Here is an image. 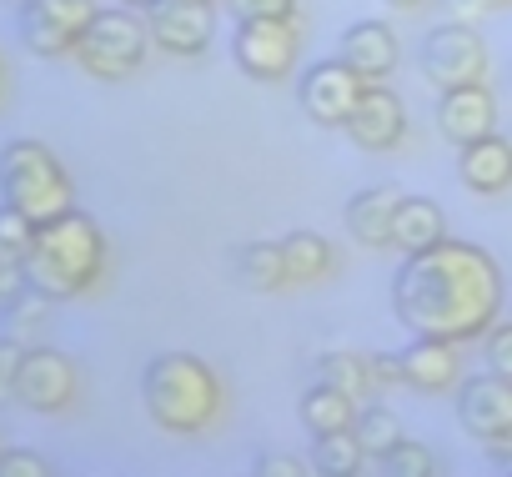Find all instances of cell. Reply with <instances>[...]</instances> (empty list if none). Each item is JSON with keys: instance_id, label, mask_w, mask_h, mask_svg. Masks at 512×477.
<instances>
[{"instance_id": "obj_14", "label": "cell", "mask_w": 512, "mask_h": 477, "mask_svg": "<svg viewBox=\"0 0 512 477\" xmlns=\"http://www.w3.org/2000/svg\"><path fill=\"white\" fill-rule=\"evenodd\" d=\"M437 131L452 146H467L477 136L497 131V96L487 91V81H467L452 91H437Z\"/></svg>"}, {"instance_id": "obj_3", "label": "cell", "mask_w": 512, "mask_h": 477, "mask_svg": "<svg viewBox=\"0 0 512 477\" xmlns=\"http://www.w3.org/2000/svg\"><path fill=\"white\" fill-rule=\"evenodd\" d=\"M141 402H146V417L161 427V432H176V437H196L206 432L216 417H221V377L211 372L206 357L196 352H156L141 372Z\"/></svg>"}, {"instance_id": "obj_27", "label": "cell", "mask_w": 512, "mask_h": 477, "mask_svg": "<svg viewBox=\"0 0 512 477\" xmlns=\"http://www.w3.org/2000/svg\"><path fill=\"white\" fill-rule=\"evenodd\" d=\"M377 467H382L387 477H437V472H442L437 452H432L427 442H412V437H402Z\"/></svg>"}, {"instance_id": "obj_1", "label": "cell", "mask_w": 512, "mask_h": 477, "mask_svg": "<svg viewBox=\"0 0 512 477\" xmlns=\"http://www.w3.org/2000/svg\"><path fill=\"white\" fill-rule=\"evenodd\" d=\"M392 312L412 337L477 342L502 317V267L487 247L442 236L437 247L402 257L392 277Z\"/></svg>"}, {"instance_id": "obj_23", "label": "cell", "mask_w": 512, "mask_h": 477, "mask_svg": "<svg viewBox=\"0 0 512 477\" xmlns=\"http://www.w3.org/2000/svg\"><path fill=\"white\" fill-rule=\"evenodd\" d=\"M317 382H327V387H337V392H347V397L362 402L377 387V372H372V357L337 347V352H322L317 357Z\"/></svg>"}, {"instance_id": "obj_21", "label": "cell", "mask_w": 512, "mask_h": 477, "mask_svg": "<svg viewBox=\"0 0 512 477\" xmlns=\"http://www.w3.org/2000/svg\"><path fill=\"white\" fill-rule=\"evenodd\" d=\"M231 272H236V282L251 287V292H282V287H292L282 242H246V247H236Z\"/></svg>"}, {"instance_id": "obj_5", "label": "cell", "mask_w": 512, "mask_h": 477, "mask_svg": "<svg viewBox=\"0 0 512 477\" xmlns=\"http://www.w3.org/2000/svg\"><path fill=\"white\" fill-rule=\"evenodd\" d=\"M146 51H151V26L141 21V11L111 6V11H96V21L86 26L76 46V66L96 81H126L146 66Z\"/></svg>"}, {"instance_id": "obj_25", "label": "cell", "mask_w": 512, "mask_h": 477, "mask_svg": "<svg viewBox=\"0 0 512 477\" xmlns=\"http://www.w3.org/2000/svg\"><path fill=\"white\" fill-rule=\"evenodd\" d=\"M367 452L357 442V432H332V437H312V467L322 477H357L367 472Z\"/></svg>"}, {"instance_id": "obj_19", "label": "cell", "mask_w": 512, "mask_h": 477, "mask_svg": "<svg viewBox=\"0 0 512 477\" xmlns=\"http://www.w3.org/2000/svg\"><path fill=\"white\" fill-rule=\"evenodd\" d=\"M447 236V211L432 201V196H402L397 201V221H392V247L402 257L412 252H427Z\"/></svg>"}, {"instance_id": "obj_6", "label": "cell", "mask_w": 512, "mask_h": 477, "mask_svg": "<svg viewBox=\"0 0 512 477\" xmlns=\"http://www.w3.org/2000/svg\"><path fill=\"white\" fill-rule=\"evenodd\" d=\"M297 56H302V36H297V21H272V16H246L236 21L231 31V61L241 76L251 81H287L297 71Z\"/></svg>"}, {"instance_id": "obj_36", "label": "cell", "mask_w": 512, "mask_h": 477, "mask_svg": "<svg viewBox=\"0 0 512 477\" xmlns=\"http://www.w3.org/2000/svg\"><path fill=\"white\" fill-rule=\"evenodd\" d=\"M487 452H492V467L497 472H512V437L507 442H487Z\"/></svg>"}, {"instance_id": "obj_16", "label": "cell", "mask_w": 512, "mask_h": 477, "mask_svg": "<svg viewBox=\"0 0 512 477\" xmlns=\"http://www.w3.org/2000/svg\"><path fill=\"white\" fill-rule=\"evenodd\" d=\"M457 181L472 196H502L512 191V141L507 136H477L467 146H457Z\"/></svg>"}, {"instance_id": "obj_18", "label": "cell", "mask_w": 512, "mask_h": 477, "mask_svg": "<svg viewBox=\"0 0 512 477\" xmlns=\"http://www.w3.org/2000/svg\"><path fill=\"white\" fill-rule=\"evenodd\" d=\"M397 201H402V191L397 186H367V191H357L352 201H347V231L357 236L362 247H372V252H382V247H392V221H397Z\"/></svg>"}, {"instance_id": "obj_10", "label": "cell", "mask_w": 512, "mask_h": 477, "mask_svg": "<svg viewBox=\"0 0 512 477\" xmlns=\"http://www.w3.org/2000/svg\"><path fill=\"white\" fill-rule=\"evenodd\" d=\"M362 91H367V81H362L342 56H332V61H317V66L302 71V81H297V106H302L307 121H317V126H327V131H342L347 116L357 111Z\"/></svg>"}, {"instance_id": "obj_20", "label": "cell", "mask_w": 512, "mask_h": 477, "mask_svg": "<svg viewBox=\"0 0 512 477\" xmlns=\"http://www.w3.org/2000/svg\"><path fill=\"white\" fill-rule=\"evenodd\" d=\"M357 412H362L357 397H347V392H337V387H327V382H312V387L302 392V407H297V417H302V427H307L312 437L352 432Z\"/></svg>"}, {"instance_id": "obj_12", "label": "cell", "mask_w": 512, "mask_h": 477, "mask_svg": "<svg viewBox=\"0 0 512 477\" xmlns=\"http://www.w3.org/2000/svg\"><path fill=\"white\" fill-rule=\"evenodd\" d=\"M151 26V46L181 61L206 56L211 36H216V16H211V0H156L146 11Z\"/></svg>"}, {"instance_id": "obj_4", "label": "cell", "mask_w": 512, "mask_h": 477, "mask_svg": "<svg viewBox=\"0 0 512 477\" xmlns=\"http://www.w3.org/2000/svg\"><path fill=\"white\" fill-rule=\"evenodd\" d=\"M0 201L41 226V221L76 206V186H71V176H66V166L56 161L51 146L16 136V141L0 146Z\"/></svg>"}, {"instance_id": "obj_7", "label": "cell", "mask_w": 512, "mask_h": 477, "mask_svg": "<svg viewBox=\"0 0 512 477\" xmlns=\"http://www.w3.org/2000/svg\"><path fill=\"white\" fill-rule=\"evenodd\" d=\"M417 66H422L432 91H452L467 81H487V46L472 31V21H442L422 36Z\"/></svg>"}, {"instance_id": "obj_24", "label": "cell", "mask_w": 512, "mask_h": 477, "mask_svg": "<svg viewBox=\"0 0 512 477\" xmlns=\"http://www.w3.org/2000/svg\"><path fill=\"white\" fill-rule=\"evenodd\" d=\"M51 297L46 292H36V287H21L16 297H6L0 302V332L6 337H16V342H31L41 327H46V317H51Z\"/></svg>"}, {"instance_id": "obj_2", "label": "cell", "mask_w": 512, "mask_h": 477, "mask_svg": "<svg viewBox=\"0 0 512 477\" xmlns=\"http://www.w3.org/2000/svg\"><path fill=\"white\" fill-rule=\"evenodd\" d=\"M21 267H26V287L46 292L51 302L86 297L106 272V231L96 226V216L71 206V211L36 226Z\"/></svg>"}, {"instance_id": "obj_37", "label": "cell", "mask_w": 512, "mask_h": 477, "mask_svg": "<svg viewBox=\"0 0 512 477\" xmlns=\"http://www.w3.org/2000/svg\"><path fill=\"white\" fill-rule=\"evenodd\" d=\"M382 6H387V11H397V16H412V11H422V6H427V0H382Z\"/></svg>"}, {"instance_id": "obj_33", "label": "cell", "mask_w": 512, "mask_h": 477, "mask_svg": "<svg viewBox=\"0 0 512 477\" xmlns=\"http://www.w3.org/2000/svg\"><path fill=\"white\" fill-rule=\"evenodd\" d=\"M452 21H487V16H507L512 0H442Z\"/></svg>"}, {"instance_id": "obj_39", "label": "cell", "mask_w": 512, "mask_h": 477, "mask_svg": "<svg viewBox=\"0 0 512 477\" xmlns=\"http://www.w3.org/2000/svg\"><path fill=\"white\" fill-rule=\"evenodd\" d=\"M116 6H131V11H141V16H146V11L156 6V0H116Z\"/></svg>"}, {"instance_id": "obj_17", "label": "cell", "mask_w": 512, "mask_h": 477, "mask_svg": "<svg viewBox=\"0 0 512 477\" xmlns=\"http://www.w3.org/2000/svg\"><path fill=\"white\" fill-rule=\"evenodd\" d=\"M402 382L412 392H452L462 382V357H457V342H442V337H412L402 347Z\"/></svg>"}, {"instance_id": "obj_31", "label": "cell", "mask_w": 512, "mask_h": 477, "mask_svg": "<svg viewBox=\"0 0 512 477\" xmlns=\"http://www.w3.org/2000/svg\"><path fill=\"white\" fill-rule=\"evenodd\" d=\"M26 342L16 337H0V402H16V372H21Z\"/></svg>"}, {"instance_id": "obj_9", "label": "cell", "mask_w": 512, "mask_h": 477, "mask_svg": "<svg viewBox=\"0 0 512 477\" xmlns=\"http://www.w3.org/2000/svg\"><path fill=\"white\" fill-rule=\"evenodd\" d=\"M452 402H457V427L472 437V442H507L512 437V377L502 372H477V377H462L452 387Z\"/></svg>"}, {"instance_id": "obj_38", "label": "cell", "mask_w": 512, "mask_h": 477, "mask_svg": "<svg viewBox=\"0 0 512 477\" xmlns=\"http://www.w3.org/2000/svg\"><path fill=\"white\" fill-rule=\"evenodd\" d=\"M6 91H11V71H6V56H0V101H6Z\"/></svg>"}, {"instance_id": "obj_30", "label": "cell", "mask_w": 512, "mask_h": 477, "mask_svg": "<svg viewBox=\"0 0 512 477\" xmlns=\"http://www.w3.org/2000/svg\"><path fill=\"white\" fill-rule=\"evenodd\" d=\"M482 362L502 377H512V322H497L487 337H482Z\"/></svg>"}, {"instance_id": "obj_15", "label": "cell", "mask_w": 512, "mask_h": 477, "mask_svg": "<svg viewBox=\"0 0 512 477\" xmlns=\"http://www.w3.org/2000/svg\"><path fill=\"white\" fill-rule=\"evenodd\" d=\"M337 56H342L362 81H387V76L397 71V61H402L397 31H392L387 21H352V26L342 31V41H337Z\"/></svg>"}, {"instance_id": "obj_35", "label": "cell", "mask_w": 512, "mask_h": 477, "mask_svg": "<svg viewBox=\"0 0 512 477\" xmlns=\"http://www.w3.org/2000/svg\"><path fill=\"white\" fill-rule=\"evenodd\" d=\"M377 382H402V352H372Z\"/></svg>"}, {"instance_id": "obj_26", "label": "cell", "mask_w": 512, "mask_h": 477, "mask_svg": "<svg viewBox=\"0 0 512 477\" xmlns=\"http://www.w3.org/2000/svg\"><path fill=\"white\" fill-rule=\"evenodd\" d=\"M352 432H357V442H362V452H367L372 462H382V457L402 442V422H397L392 407H362L357 422H352Z\"/></svg>"}, {"instance_id": "obj_32", "label": "cell", "mask_w": 512, "mask_h": 477, "mask_svg": "<svg viewBox=\"0 0 512 477\" xmlns=\"http://www.w3.org/2000/svg\"><path fill=\"white\" fill-rule=\"evenodd\" d=\"M236 21L246 16H272V21H297V0H226Z\"/></svg>"}, {"instance_id": "obj_13", "label": "cell", "mask_w": 512, "mask_h": 477, "mask_svg": "<svg viewBox=\"0 0 512 477\" xmlns=\"http://www.w3.org/2000/svg\"><path fill=\"white\" fill-rule=\"evenodd\" d=\"M342 131L362 151H397L407 141V106L387 81H367V91H362V101H357V111L347 116Z\"/></svg>"}, {"instance_id": "obj_34", "label": "cell", "mask_w": 512, "mask_h": 477, "mask_svg": "<svg viewBox=\"0 0 512 477\" xmlns=\"http://www.w3.org/2000/svg\"><path fill=\"white\" fill-rule=\"evenodd\" d=\"M317 467L312 462H297V457H262L256 462V477H312Z\"/></svg>"}, {"instance_id": "obj_8", "label": "cell", "mask_w": 512, "mask_h": 477, "mask_svg": "<svg viewBox=\"0 0 512 477\" xmlns=\"http://www.w3.org/2000/svg\"><path fill=\"white\" fill-rule=\"evenodd\" d=\"M96 0H21V46L41 61H61V56H76L86 26L96 21Z\"/></svg>"}, {"instance_id": "obj_29", "label": "cell", "mask_w": 512, "mask_h": 477, "mask_svg": "<svg viewBox=\"0 0 512 477\" xmlns=\"http://www.w3.org/2000/svg\"><path fill=\"white\" fill-rule=\"evenodd\" d=\"M0 477H51V462L31 447H0Z\"/></svg>"}, {"instance_id": "obj_22", "label": "cell", "mask_w": 512, "mask_h": 477, "mask_svg": "<svg viewBox=\"0 0 512 477\" xmlns=\"http://www.w3.org/2000/svg\"><path fill=\"white\" fill-rule=\"evenodd\" d=\"M282 257H287V272H292L297 287H312V282H322V277L337 267L332 242H327L322 231H307V226L282 236Z\"/></svg>"}, {"instance_id": "obj_11", "label": "cell", "mask_w": 512, "mask_h": 477, "mask_svg": "<svg viewBox=\"0 0 512 477\" xmlns=\"http://www.w3.org/2000/svg\"><path fill=\"white\" fill-rule=\"evenodd\" d=\"M81 392V372L66 352L56 347H26L21 357V372H16V402L41 412V417H56L76 402Z\"/></svg>"}, {"instance_id": "obj_28", "label": "cell", "mask_w": 512, "mask_h": 477, "mask_svg": "<svg viewBox=\"0 0 512 477\" xmlns=\"http://www.w3.org/2000/svg\"><path fill=\"white\" fill-rule=\"evenodd\" d=\"M31 236H36V221L0 201V262H26Z\"/></svg>"}]
</instances>
